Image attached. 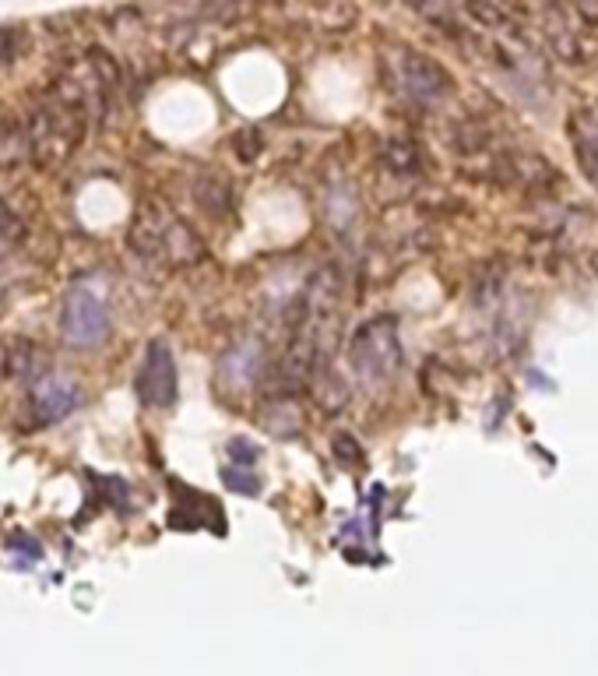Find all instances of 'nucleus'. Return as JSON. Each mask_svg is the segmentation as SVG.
<instances>
[{
    "label": "nucleus",
    "mask_w": 598,
    "mask_h": 676,
    "mask_svg": "<svg viewBox=\"0 0 598 676\" xmlns=\"http://www.w3.org/2000/svg\"><path fill=\"white\" fill-rule=\"evenodd\" d=\"M89 103L74 78H60V82L43 95V103L32 110L29 121V145L32 163L39 166H60L74 155V148L85 137Z\"/></svg>",
    "instance_id": "obj_1"
},
{
    "label": "nucleus",
    "mask_w": 598,
    "mask_h": 676,
    "mask_svg": "<svg viewBox=\"0 0 598 676\" xmlns=\"http://www.w3.org/2000/svg\"><path fill=\"white\" fill-rule=\"evenodd\" d=\"M127 244L137 257L145 262H163L169 268H190L205 262V240L197 236L184 218H179L169 205L163 202H142L137 208Z\"/></svg>",
    "instance_id": "obj_2"
},
{
    "label": "nucleus",
    "mask_w": 598,
    "mask_h": 676,
    "mask_svg": "<svg viewBox=\"0 0 598 676\" xmlns=\"http://www.w3.org/2000/svg\"><path fill=\"white\" fill-rule=\"evenodd\" d=\"M349 367L367 385L391 381L398 367H402V328H398V317L381 314L370 317L367 325H359L349 342Z\"/></svg>",
    "instance_id": "obj_3"
},
{
    "label": "nucleus",
    "mask_w": 598,
    "mask_h": 676,
    "mask_svg": "<svg viewBox=\"0 0 598 676\" xmlns=\"http://www.w3.org/2000/svg\"><path fill=\"white\" fill-rule=\"evenodd\" d=\"M388 64H391L394 89L402 92L409 103H415V106H436V103H444V99L454 92L451 71L441 61H433V57L419 53L412 47H398L388 57Z\"/></svg>",
    "instance_id": "obj_4"
},
{
    "label": "nucleus",
    "mask_w": 598,
    "mask_h": 676,
    "mask_svg": "<svg viewBox=\"0 0 598 676\" xmlns=\"http://www.w3.org/2000/svg\"><path fill=\"white\" fill-rule=\"evenodd\" d=\"M60 335L74 349H99L110 335V310L106 300L92 286H74L60 310Z\"/></svg>",
    "instance_id": "obj_5"
},
{
    "label": "nucleus",
    "mask_w": 598,
    "mask_h": 676,
    "mask_svg": "<svg viewBox=\"0 0 598 676\" xmlns=\"http://www.w3.org/2000/svg\"><path fill=\"white\" fill-rule=\"evenodd\" d=\"M538 32L549 43V50L560 57L564 64H588L598 43L591 39V25L577 18L574 8H543L538 11Z\"/></svg>",
    "instance_id": "obj_6"
},
{
    "label": "nucleus",
    "mask_w": 598,
    "mask_h": 676,
    "mask_svg": "<svg viewBox=\"0 0 598 676\" xmlns=\"http://www.w3.org/2000/svg\"><path fill=\"white\" fill-rule=\"evenodd\" d=\"M137 399H142L148 409H166L176 402V360L166 338H152L145 349L142 370L134 377Z\"/></svg>",
    "instance_id": "obj_7"
},
{
    "label": "nucleus",
    "mask_w": 598,
    "mask_h": 676,
    "mask_svg": "<svg viewBox=\"0 0 598 676\" xmlns=\"http://www.w3.org/2000/svg\"><path fill=\"white\" fill-rule=\"evenodd\" d=\"M78 406H82V391L71 381V377H60V373H47L43 381L32 385L29 395V409H32V420L35 423H60L64 416H71Z\"/></svg>",
    "instance_id": "obj_8"
},
{
    "label": "nucleus",
    "mask_w": 598,
    "mask_h": 676,
    "mask_svg": "<svg viewBox=\"0 0 598 676\" xmlns=\"http://www.w3.org/2000/svg\"><path fill=\"white\" fill-rule=\"evenodd\" d=\"M265 373V346L257 338H239L218 360V385L226 391H250Z\"/></svg>",
    "instance_id": "obj_9"
},
{
    "label": "nucleus",
    "mask_w": 598,
    "mask_h": 676,
    "mask_svg": "<svg viewBox=\"0 0 598 676\" xmlns=\"http://www.w3.org/2000/svg\"><path fill=\"white\" fill-rule=\"evenodd\" d=\"M257 416H261V427L275 437H296L303 430V412L292 399H265Z\"/></svg>",
    "instance_id": "obj_10"
},
{
    "label": "nucleus",
    "mask_w": 598,
    "mask_h": 676,
    "mask_svg": "<svg viewBox=\"0 0 598 676\" xmlns=\"http://www.w3.org/2000/svg\"><path fill=\"white\" fill-rule=\"evenodd\" d=\"M194 197H197V205H202L208 215H226L229 205H233V187L223 181V176L205 173V176H197Z\"/></svg>",
    "instance_id": "obj_11"
},
{
    "label": "nucleus",
    "mask_w": 598,
    "mask_h": 676,
    "mask_svg": "<svg viewBox=\"0 0 598 676\" xmlns=\"http://www.w3.org/2000/svg\"><path fill=\"white\" fill-rule=\"evenodd\" d=\"M381 163L394 176H412V173H419V148L409 137H388L381 148Z\"/></svg>",
    "instance_id": "obj_12"
},
{
    "label": "nucleus",
    "mask_w": 598,
    "mask_h": 676,
    "mask_svg": "<svg viewBox=\"0 0 598 676\" xmlns=\"http://www.w3.org/2000/svg\"><path fill=\"white\" fill-rule=\"evenodd\" d=\"M313 399L321 402L324 412L346 409V402H349V385L342 381V373H334L331 367H328L324 373H317V381H313Z\"/></svg>",
    "instance_id": "obj_13"
},
{
    "label": "nucleus",
    "mask_w": 598,
    "mask_h": 676,
    "mask_svg": "<svg viewBox=\"0 0 598 676\" xmlns=\"http://www.w3.org/2000/svg\"><path fill=\"white\" fill-rule=\"evenodd\" d=\"M18 240H22V218L0 197V257H8Z\"/></svg>",
    "instance_id": "obj_14"
},
{
    "label": "nucleus",
    "mask_w": 598,
    "mask_h": 676,
    "mask_svg": "<svg viewBox=\"0 0 598 676\" xmlns=\"http://www.w3.org/2000/svg\"><path fill=\"white\" fill-rule=\"evenodd\" d=\"M574 155H577V163H581V170H585V176H588V184L598 191V134L577 137V142H574Z\"/></svg>",
    "instance_id": "obj_15"
}]
</instances>
